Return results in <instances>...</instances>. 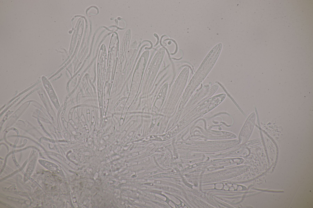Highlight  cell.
<instances>
[{
  "label": "cell",
  "instance_id": "1",
  "mask_svg": "<svg viewBox=\"0 0 313 208\" xmlns=\"http://www.w3.org/2000/svg\"><path fill=\"white\" fill-rule=\"evenodd\" d=\"M203 61L205 66H204L202 63L192 78L193 82H194L193 84H194L193 86L194 91L197 88L207 76L215 63H213L208 65L207 63H205L204 60Z\"/></svg>",
  "mask_w": 313,
  "mask_h": 208
}]
</instances>
